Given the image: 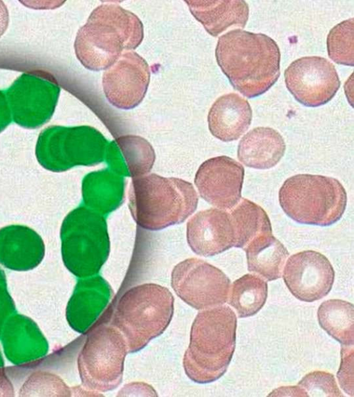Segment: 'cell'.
<instances>
[{
	"instance_id": "6da1fadb",
	"label": "cell",
	"mask_w": 354,
	"mask_h": 397,
	"mask_svg": "<svg viewBox=\"0 0 354 397\" xmlns=\"http://www.w3.org/2000/svg\"><path fill=\"white\" fill-rule=\"evenodd\" d=\"M215 57L233 88L248 98L265 93L280 76L279 48L263 33L230 30L218 38Z\"/></svg>"
},
{
	"instance_id": "7a4b0ae2",
	"label": "cell",
	"mask_w": 354,
	"mask_h": 397,
	"mask_svg": "<svg viewBox=\"0 0 354 397\" xmlns=\"http://www.w3.org/2000/svg\"><path fill=\"white\" fill-rule=\"evenodd\" d=\"M144 38L140 19L120 6L95 8L78 30L74 42L77 58L87 69L106 70L122 53L136 48Z\"/></svg>"
},
{
	"instance_id": "3957f363",
	"label": "cell",
	"mask_w": 354,
	"mask_h": 397,
	"mask_svg": "<svg viewBox=\"0 0 354 397\" xmlns=\"http://www.w3.org/2000/svg\"><path fill=\"white\" fill-rule=\"evenodd\" d=\"M236 324L235 313L226 305L197 314L183 360L185 373L192 381L212 382L226 372L235 349Z\"/></svg>"
},
{
	"instance_id": "277c9868",
	"label": "cell",
	"mask_w": 354,
	"mask_h": 397,
	"mask_svg": "<svg viewBox=\"0 0 354 397\" xmlns=\"http://www.w3.org/2000/svg\"><path fill=\"white\" fill-rule=\"evenodd\" d=\"M198 202L192 183L156 174L132 178L129 190V207L133 220L151 231L184 222L195 212Z\"/></svg>"
},
{
	"instance_id": "5b68a950",
	"label": "cell",
	"mask_w": 354,
	"mask_h": 397,
	"mask_svg": "<svg viewBox=\"0 0 354 397\" xmlns=\"http://www.w3.org/2000/svg\"><path fill=\"white\" fill-rule=\"evenodd\" d=\"M174 298L170 290L145 283L127 290L119 299L111 325L123 336L128 353L142 349L169 326Z\"/></svg>"
},
{
	"instance_id": "8992f818",
	"label": "cell",
	"mask_w": 354,
	"mask_h": 397,
	"mask_svg": "<svg viewBox=\"0 0 354 397\" xmlns=\"http://www.w3.org/2000/svg\"><path fill=\"white\" fill-rule=\"evenodd\" d=\"M279 201L283 212L299 223L329 226L342 218L347 195L335 178L300 174L284 181Z\"/></svg>"
},
{
	"instance_id": "52a82bcc",
	"label": "cell",
	"mask_w": 354,
	"mask_h": 397,
	"mask_svg": "<svg viewBox=\"0 0 354 397\" xmlns=\"http://www.w3.org/2000/svg\"><path fill=\"white\" fill-rule=\"evenodd\" d=\"M60 239L63 263L78 278L96 275L108 259L110 240L106 220L85 205L65 216Z\"/></svg>"
},
{
	"instance_id": "ba28073f",
	"label": "cell",
	"mask_w": 354,
	"mask_h": 397,
	"mask_svg": "<svg viewBox=\"0 0 354 397\" xmlns=\"http://www.w3.org/2000/svg\"><path fill=\"white\" fill-rule=\"evenodd\" d=\"M109 142L90 126L51 125L37 138L35 156L46 169L60 172L75 166H93L105 160Z\"/></svg>"
},
{
	"instance_id": "9c48e42d",
	"label": "cell",
	"mask_w": 354,
	"mask_h": 397,
	"mask_svg": "<svg viewBox=\"0 0 354 397\" xmlns=\"http://www.w3.org/2000/svg\"><path fill=\"white\" fill-rule=\"evenodd\" d=\"M127 353L123 336L112 325L101 324L90 331L77 358L82 386L100 392L115 389L122 380Z\"/></svg>"
},
{
	"instance_id": "30bf717a",
	"label": "cell",
	"mask_w": 354,
	"mask_h": 397,
	"mask_svg": "<svg viewBox=\"0 0 354 397\" xmlns=\"http://www.w3.org/2000/svg\"><path fill=\"white\" fill-rule=\"evenodd\" d=\"M59 92L56 79L45 71L23 73L4 90L12 119L26 129H37L50 120Z\"/></svg>"
},
{
	"instance_id": "8fae6325",
	"label": "cell",
	"mask_w": 354,
	"mask_h": 397,
	"mask_svg": "<svg viewBox=\"0 0 354 397\" xmlns=\"http://www.w3.org/2000/svg\"><path fill=\"white\" fill-rule=\"evenodd\" d=\"M171 285L186 304L195 309L205 310L227 301L230 279L221 270L207 261L189 258L175 266Z\"/></svg>"
},
{
	"instance_id": "7c38bea8",
	"label": "cell",
	"mask_w": 354,
	"mask_h": 397,
	"mask_svg": "<svg viewBox=\"0 0 354 397\" xmlns=\"http://www.w3.org/2000/svg\"><path fill=\"white\" fill-rule=\"evenodd\" d=\"M287 89L301 104L317 107L335 95L340 80L335 66L319 56H307L293 61L284 71Z\"/></svg>"
},
{
	"instance_id": "4fadbf2b",
	"label": "cell",
	"mask_w": 354,
	"mask_h": 397,
	"mask_svg": "<svg viewBox=\"0 0 354 397\" xmlns=\"http://www.w3.org/2000/svg\"><path fill=\"white\" fill-rule=\"evenodd\" d=\"M149 81L150 68L145 59L134 51H127L104 72L103 91L113 106L129 110L142 101Z\"/></svg>"
},
{
	"instance_id": "5bb4252c",
	"label": "cell",
	"mask_w": 354,
	"mask_h": 397,
	"mask_svg": "<svg viewBox=\"0 0 354 397\" xmlns=\"http://www.w3.org/2000/svg\"><path fill=\"white\" fill-rule=\"evenodd\" d=\"M283 279L297 299L313 302L324 297L330 291L335 271L324 255L314 250H304L288 258Z\"/></svg>"
},
{
	"instance_id": "9a60e30c",
	"label": "cell",
	"mask_w": 354,
	"mask_h": 397,
	"mask_svg": "<svg viewBox=\"0 0 354 397\" xmlns=\"http://www.w3.org/2000/svg\"><path fill=\"white\" fill-rule=\"evenodd\" d=\"M244 168L226 156L211 158L198 167L194 183L200 196L210 205L231 210L241 199Z\"/></svg>"
},
{
	"instance_id": "2e32d148",
	"label": "cell",
	"mask_w": 354,
	"mask_h": 397,
	"mask_svg": "<svg viewBox=\"0 0 354 397\" xmlns=\"http://www.w3.org/2000/svg\"><path fill=\"white\" fill-rule=\"evenodd\" d=\"M187 241L202 257L220 254L234 245V232L229 212L211 208L194 214L187 223Z\"/></svg>"
},
{
	"instance_id": "e0dca14e",
	"label": "cell",
	"mask_w": 354,
	"mask_h": 397,
	"mask_svg": "<svg viewBox=\"0 0 354 397\" xmlns=\"http://www.w3.org/2000/svg\"><path fill=\"white\" fill-rule=\"evenodd\" d=\"M0 340L6 358L17 366L35 362L48 351V341L37 323L17 312L4 324Z\"/></svg>"
},
{
	"instance_id": "ac0fdd59",
	"label": "cell",
	"mask_w": 354,
	"mask_h": 397,
	"mask_svg": "<svg viewBox=\"0 0 354 397\" xmlns=\"http://www.w3.org/2000/svg\"><path fill=\"white\" fill-rule=\"evenodd\" d=\"M113 290L100 275L80 278L66 308V318L75 331L84 333L109 303Z\"/></svg>"
},
{
	"instance_id": "d6986e66",
	"label": "cell",
	"mask_w": 354,
	"mask_h": 397,
	"mask_svg": "<svg viewBox=\"0 0 354 397\" xmlns=\"http://www.w3.org/2000/svg\"><path fill=\"white\" fill-rule=\"evenodd\" d=\"M45 255L41 236L26 225L12 224L0 228V264L14 271L37 267Z\"/></svg>"
},
{
	"instance_id": "ffe728a7",
	"label": "cell",
	"mask_w": 354,
	"mask_h": 397,
	"mask_svg": "<svg viewBox=\"0 0 354 397\" xmlns=\"http://www.w3.org/2000/svg\"><path fill=\"white\" fill-rule=\"evenodd\" d=\"M105 160L109 169L122 177H140L153 167L156 154L151 145L136 135L120 136L108 145Z\"/></svg>"
},
{
	"instance_id": "44dd1931",
	"label": "cell",
	"mask_w": 354,
	"mask_h": 397,
	"mask_svg": "<svg viewBox=\"0 0 354 397\" xmlns=\"http://www.w3.org/2000/svg\"><path fill=\"white\" fill-rule=\"evenodd\" d=\"M252 108L245 99L236 93L225 94L212 105L207 116L211 133L223 142L239 138L249 128Z\"/></svg>"
},
{
	"instance_id": "7402d4cb",
	"label": "cell",
	"mask_w": 354,
	"mask_h": 397,
	"mask_svg": "<svg viewBox=\"0 0 354 397\" xmlns=\"http://www.w3.org/2000/svg\"><path fill=\"white\" fill-rule=\"evenodd\" d=\"M285 151V141L278 131L270 127H259L241 138L237 157L247 167L266 169L275 166Z\"/></svg>"
},
{
	"instance_id": "603a6c76",
	"label": "cell",
	"mask_w": 354,
	"mask_h": 397,
	"mask_svg": "<svg viewBox=\"0 0 354 397\" xmlns=\"http://www.w3.org/2000/svg\"><path fill=\"white\" fill-rule=\"evenodd\" d=\"M196 20L213 37L232 26L244 28L249 17V7L243 0L185 1Z\"/></svg>"
},
{
	"instance_id": "cb8c5ba5",
	"label": "cell",
	"mask_w": 354,
	"mask_h": 397,
	"mask_svg": "<svg viewBox=\"0 0 354 397\" xmlns=\"http://www.w3.org/2000/svg\"><path fill=\"white\" fill-rule=\"evenodd\" d=\"M124 178L109 169L91 172L82 181L84 205L103 214L116 210L124 201Z\"/></svg>"
},
{
	"instance_id": "d4e9b609",
	"label": "cell",
	"mask_w": 354,
	"mask_h": 397,
	"mask_svg": "<svg viewBox=\"0 0 354 397\" xmlns=\"http://www.w3.org/2000/svg\"><path fill=\"white\" fill-rule=\"evenodd\" d=\"M246 253L248 270L267 281L281 277L283 267L289 252L272 233L261 234L243 249Z\"/></svg>"
},
{
	"instance_id": "484cf974",
	"label": "cell",
	"mask_w": 354,
	"mask_h": 397,
	"mask_svg": "<svg viewBox=\"0 0 354 397\" xmlns=\"http://www.w3.org/2000/svg\"><path fill=\"white\" fill-rule=\"evenodd\" d=\"M229 212L234 232V247L243 250L257 237L272 233L270 219L257 203L241 198Z\"/></svg>"
},
{
	"instance_id": "4316f807",
	"label": "cell",
	"mask_w": 354,
	"mask_h": 397,
	"mask_svg": "<svg viewBox=\"0 0 354 397\" xmlns=\"http://www.w3.org/2000/svg\"><path fill=\"white\" fill-rule=\"evenodd\" d=\"M320 326L342 345L354 344V306L339 299L323 302L317 310Z\"/></svg>"
},
{
	"instance_id": "83f0119b",
	"label": "cell",
	"mask_w": 354,
	"mask_h": 397,
	"mask_svg": "<svg viewBox=\"0 0 354 397\" xmlns=\"http://www.w3.org/2000/svg\"><path fill=\"white\" fill-rule=\"evenodd\" d=\"M228 304L240 318L257 314L265 304L268 297V284L255 275L245 274L231 286Z\"/></svg>"
},
{
	"instance_id": "f1b7e54d",
	"label": "cell",
	"mask_w": 354,
	"mask_h": 397,
	"mask_svg": "<svg viewBox=\"0 0 354 397\" xmlns=\"http://www.w3.org/2000/svg\"><path fill=\"white\" fill-rule=\"evenodd\" d=\"M354 19L351 18L335 26L327 39L328 57L334 62L353 66L354 65Z\"/></svg>"
},
{
	"instance_id": "f546056e",
	"label": "cell",
	"mask_w": 354,
	"mask_h": 397,
	"mask_svg": "<svg viewBox=\"0 0 354 397\" xmlns=\"http://www.w3.org/2000/svg\"><path fill=\"white\" fill-rule=\"evenodd\" d=\"M20 396H70L71 390L57 375L44 371L32 372L19 390Z\"/></svg>"
},
{
	"instance_id": "4dcf8cb0",
	"label": "cell",
	"mask_w": 354,
	"mask_h": 397,
	"mask_svg": "<svg viewBox=\"0 0 354 397\" xmlns=\"http://www.w3.org/2000/svg\"><path fill=\"white\" fill-rule=\"evenodd\" d=\"M295 387V396H343L333 374L315 371L306 374Z\"/></svg>"
},
{
	"instance_id": "1f68e13d",
	"label": "cell",
	"mask_w": 354,
	"mask_h": 397,
	"mask_svg": "<svg viewBox=\"0 0 354 397\" xmlns=\"http://www.w3.org/2000/svg\"><path fill=\"white\" fill-rule=\"evenodd\" d=\"M353 346L342 345L341 363L337 377L342 389L348 395L353 396Z\"/></svg>"
},
{
	"instance_id": "d6a6232c",
	"label": "cell",
	"mask_w": 354,
	"mask_h": 397,
	"mask_svg": "<svg viewBox=\"0 0 354 397\" xmlns=\"http://www.w3.org/2000/svg\"><path fill=\"white\" fill-rule=\"evenodd\" d=\"M16 312L15 302L8 290L6 274L0 268V335L6 320Z\"/></svg>"
},
{
	"instance_id": "836d02e7",
	"label": "cell",
	"mask_w": 354,
	"mask_h": 397,
	"mask_svg": "<svg viewBox=\"0 0 354 397\" xmlns=\"http://www.w3.org/2000/svg\"><path fill=\"white\" fill-rule=\"evenodd\" d=\"M12 116L9 104L4 93L0 90V133L11 122Z\"/></svg>"
},
{
	"instance_id": "e575fe53",
	"label": "cell",
	"mask_w": 354,
	"mask_h": 397,
	"mask_svg": "<svg viewBox=\"0 0 354 397\" xmlns=\"http://www.w3.org/2000/svg\"><path fill=\"white\" fill-rule=\"evenodd\" d=\"M14 388L4 367L0 368V396H13Z\"/></svg>"
},
{
	"instance_id": "d590c367",
	"label": "cell",
	"mask_w": 354,
	"mask_h": 397,
	"mask_svg": "<svg viewBox=\"0 0 354 397\" xmlns=\"http://www.w3.org/2000/svg\"><path fill=\"white\" fill-rule=\"evenodd\" d=\"M9 24L8 9L2 1H0V37L6 32Z\"/></svg>"
},
{
	"instance_id": "8d00e7d4",
	"label": "cell",
	"mask_w": 354,
	"mask_h": 397,
	"mask_svg": "<svg viewBox=\"0 0 354 397\" xmlns=\"http://www.w3.org/2000/svg\"><path fill=\"white\" fill-rule=\"evenodd\" d=\"M1 367H4V360L0 349V368Z\"/></svg>"
}]
</instances>
